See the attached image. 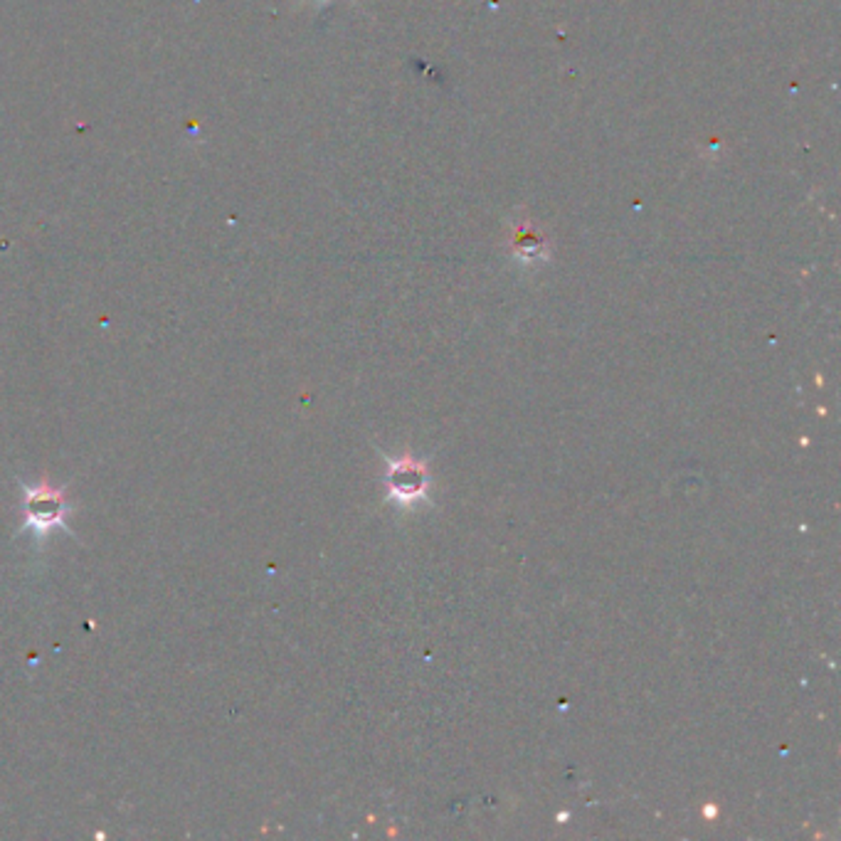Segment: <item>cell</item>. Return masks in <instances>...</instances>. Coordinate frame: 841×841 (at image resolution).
Segmentation results:
<instances>
[{"label":"cell","instance_id":"obj_1","mask_svg":"<svg viewBox=\"0 0 841 841\" xmlns=\"http://www.w3.org/2000/svg\"><path fill=\"white\" fill-rule=\"evenodd\" d=\"M20 494L22 526L18 533H28L33 538L35 548L50 541L52 533L62 531L67 536H75L69 528V519L77 509L67 498V487L50 484V479L43 474L35 484L20 481Z\"/></svg>","mask_w":841,"mask_h":841},{"label":"cell","instance_id":"obj_2","mask_svg":"<svg viewBox=\"0 0 841 841\" xmlns=\"http://www.w3.org/2000/svg\"><path fill=\"white\" fill-rule=\"evenodd\" d=\"M388 488L400 501H415L427 491V472L410 459L393 462L388 469Z\"/></svg>","mask_w":841,"mask_h":841},{"label":"cell","instance_id":"obj_3","mask_svg":"<svg viewBox=\"0 0 841 841\" xmlns=\"http://www.w3.org/2000/svg\"><path fill=\"white\" fill-rule=\"evenodd\" d=\"M511 230H513L511 247H513V255L519 257V262L533 265V262H543L548 257V242L543 240V234L536 233V227L526 218L513 222Z\"/></svg>","mask_w":841,"mask_h":841},{"label":"cell","instance_id":"obj_4","mask_svg":"<svg viewBox=\"0 0 841 841\" xmlns=\"http://www.w3.org/2000/svg\"><path fill=\"white\" fill-rule=\"evenodd\" d=\"M321 3H326V0H321Z\"/></svg>","mask_w":841,"mask_h":841}]
</instances>
